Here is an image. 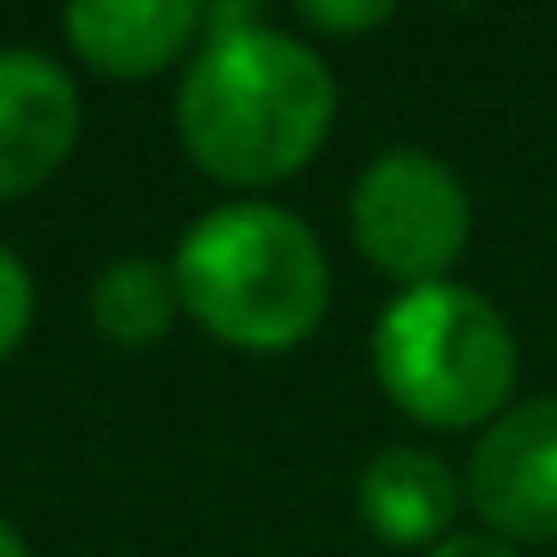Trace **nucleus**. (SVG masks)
Returning <instances> with one entry per match:
<instances>
[{
    "instance_id": "1",
    "label": "nucleus",
    "mask_w": 557,
    "mask_h": 557,
    "mask_svg": "<svg viewBox=\"0 0 557 557\" xmlns=\"http://www.w3.org/2000/svg\"><path fill=\"white\" fill-rule=\"evenodd\" d=\"M336 78L312 42L270 30L258 7H205V49L174 97L181 145L222 186H276L318 157Z\"/></svg>"
},
{
    "instance_id": "2",
    "label": "nucleus",
    "mask_w": 557,
    "mask_h": 557,
    "mask_svg": "<svg viewBox=\"0 0 557 557\" xmlns=\"http://www.w3.org/2000/svg\"><path fill=\"white\" fill-rule=\"evenodd\" d=\"M174 288L205 336L246 354L300 348L330 312V264L318 234L282 205H216L181 234Z\"/></svg>"
},
{
    "instance_id": "3",
    "label": "nucleus",
    "mask_w": 557,
    "mask_h": 557,
    "mask_svg": "<svg viewBox=\"0 0 557 557\" xmlns=\"http://www.w3.org/2000/svg\"><path fill=\"white\" fill-rule=\"evenodd\" d=\"M372 372L408 420L437 432L485 425L516 384V330L461 282L401 288L372 330Z\"/></svg>"
},
{
    "instance_id": "4",
    "label": "nucleus",
    "mask_w": 557,
    "mask_h": 557,
    "mask_svg": "<svg viewBox=\"0 0 557 557\" xmlns=\"http://www.w3.org/2000/svg\"><path fill=\"white\" fill-rule=\"evenodd\" d=\"M348 228L354 246L384 276L425 288V282H449V264L468 252L473 205L449 162L425 157V150H384L354 181Z\"/></svg>"
},
{
    "instance_id": "5",
    "label": "nucleus",
    "mask_w": 557,
    "mask_h": 557,
    "mask_svg": "<svg viewBox=\"0 0 557 557\" xmlns=\"http://www.w3.org/2000/svg\"><path fill=\"white\" fill-rule=\"evenodd\" d=\"M468 497L497 540H557V396H533L485 425Z\"/></svg>"
},
{
    "instance_id": "6",
    "label": "nucleus",
    "mask_w": 557,
    "mask_h": 557,
    "mask_svg": "<svg viewBox=\"0 0 557 557\" xmlns=\"http://www.w3.org/2000/svg\"><path fill=\"white\" fill-rule=\"evenodd\" d=\"M85 109L78 85L42 49H0V198L37 193L73 157Z\"/></svg>"
},
{
    "instance_id": "7",
    "label": "nucleus",
    "mask_w": 557,
    "mask_h": 557,
    "mask_svg": "<svg viewBox=\"0 0 557 557\" xmlns=\"http://www.w3.org/2000/svg\"><path fill=\"white\" fill-rule=\"evenodd\" d=\"M78 61L109 78H150L174 66L205 30L198 0H78L61 13Z\"/></svg>"
},
{
    "instance_id": "8",
    "label": "nucleus",
    "mask_w": 557,
    "mask_h": 557,
    "mask_svg": "<svg viewBox=\"0 0 557 557\" xmlns=\"http://www.w3.org/2000/svg\"><path fill=\"white\" fill-rule=\"evenodd\" d=\"M360 516L389 545H437L461 509V480L432 449H384L360 473Z\"/></svg>"
},
{
    "instance_id": "9",
    "label": "nucleus",
    "mask_w": 557,
    "mask_h": 557,
    "mask_svg": "<svg viewBox=\"0 0 557 557\" xmlns=\"http://www.w3.org/2000/svg\"><path fill=\"white\" fill-rule=\"evenodd\" d=\"M181 312V288H174V270L157 258H114L97 282H90V318L109 342L121 348H145Z\"/></svg>"
},
{
    "instance_id": "10",
    "label": "nucleus",
    "mask_w": 557,
    "mask_h": 557,
    "mask_svg": "<svg viewBox=\"0 0 557 557\" xmlns=\"http://www.w3.org/2000/svg\"><path fill=\"white\" fill-rule=\"evenodd\" d=\"M30 318H37V288H30V270L13 246H0V360L25 342Z\"/></svg>"
},
{
    "instance_id": "11",
    "label": "nucleus",
    "mask_w": 557,
    "mask_h": 557,
    "mask_svg": "<svg viewBox=\"0 0 557 557\" xmlns=\"http://www.w3.org/2000/svg\"><path fill=\"white\" fill-rule=\"evenodd\" d=\"M300 18L312 30H330V37H342V30H372V25H389L396 18V7H384V0H354V7H330V0H306Z\"/></svg>"
},
{
    "instance_id": "12",
    "label": "nucleus",
    "mask_w": 557,
    "mask_h": 557,
    "mask_svg": "<svg viewBox=\"0 0 557 557\" xmlns=\"http://www.w3.org/2000/svg\"><path fill=\"white\" fill-rule=\"evenodd\" d=\"M425 557H516V545L497 540V533H449V540H437Z\"/></svg>"
},
{
    "instance_id": "13",
    "label": "nucleus",
    "mask_w": 557,
    "mask_h": 557,
    "mask_svg": "<svg viewBox=\"0 0 557 557\" xmlns=\"http://www.w3.org/2000/svg\"><path fill=\"white\" fill-rule=\"evenodd\" d=\"M0 557H30V545L18 540V528L7 516H0Z\"/></svg>"
}]
</instances>
